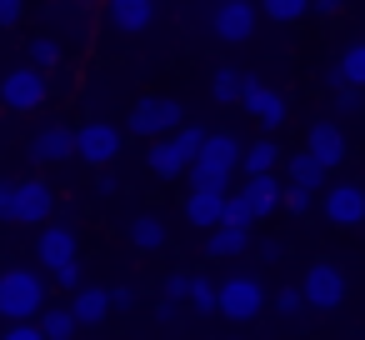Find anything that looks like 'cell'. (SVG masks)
<instances>
[{
  "mask_svg": "<svg viewBox=\"0 0 365 340\" xmlns=\"http://www.w3.org/2000/svg\"><path fill=\"white\" fill-rule=\"evenodd\" d=\"M46 275L31 270V265H11V270H0V315L6 320H31L41 315L46 305Z\"/></svg>",
  "mask_w": 365,
  "mask_h": 340,
  "instance_id": "obj_1",
  "label": "cell"
},
{
  "mask_svg": "<svg viewBox=\"0 0 365 340\" xmlns=\"http://www.w3.org/2000/svg\"><path fill=\"white\" fill-rule=\"evenodd\" d=\"M260 310H265V285H260L255 275H230V280L215 285V315L245 325V320H255Z\"/></svg>",
  "mask_w": 365,
  "mask_h": 340,
  "instance_id": "obj_2",
  "label": "cell"
},
{
  "mask_svg": "<svg viewBox=\"0 0 365 340\" xmlns=\"http://www.w3.org/2000/svg\"><path fill=\"white\" fill-rule=\"evenodd\" d=\"M51 210H56V190H51L41 175H31V180H16V185H11V205H6V215H11V220L41 225Z\"/></svg>",
  "mask_w": 365,
  "mask_h": 340,
  "instance_id": "obj_3",
  "label": "cell"
},
{
  "mask_svg": "<svg viewBox=\"0 0 365 340\" xmlns=\"http://www.w3.org/2000/svg\"><path fill=\"white\" fill-rule=\"evenodd\" d=\"M46 91H51V81H46L41 66H21V71H11L6 81H0V101H6L11 110H41Z\"/></svg>",
  "mask_w": 365,
  "mask_h": 340,
  "instance_id": "obj_4",
  "label": "cell"
},
{
  "mask_svg": "<svg viewBox=\"0 0 365 340\" xmlns=\"http://www.w3.org/2000/svg\"><path fill=\"white\" fill-rule=\"evenodd\" d=\"M300 295H305V305H310V310H335V305L345 300V275H340V265H330V260H315V265L305 270V285H300Z\"/></svg>",
  "mask_w": 365,
  "mask_h": 340,
  "instance_id": "obj_5",
  "label": "cell"
},
{
  "mask_svg": "<svg viewBox=\"0 0 365 340\" xmlns=\"http://www.w3.org/2000/svg\"><path fill=\"white\" fill-rule=\"evenodd\" d=\"M180 120H185V110H180L175 101H160V96H145V101L130 110V130H135V135H145V140L170 135Z\"/></svg>",
  "mask_w": 365,
  "mask_h": 340,
  "instance_id": "obj_6",
  "label": "cell"
},
{
  "mask_svg": "<svg viewBox=\"0 0 365 340\" xmlns=\"http://www.w3.org/2000/svg\"><path fill=\"white\" fill-rule=\"evenodd\" d=\"M76 155H81L86 165H110V160L120 155V125H110V120L81 125V130H76Z\"/></svg>",
  "mask_w": 365,
  "mask_h": 340,
  "instance_id": "obj_7",
  "label": "cell"
},
{
  "mask_svg": "<svg viewBox=\"0 0 365 340\" xmlns=\"http://www.w3.org/2000/svg\"><path fill=\"white\" fill-rule=\"evenodd\" d=\"M210 31L225 41V46H240L255 36V6L250 0H215V11H210Z\"/></svg>",
  "mask_w": 365,
  "mask_h": 340,
  "instance_id": "obj_8",
  "label": "cell"
},
{
  "mask_svg": "<svg viewBox=\"0 0 365 340\" xmlns=\"http://www.w3.org/2000/svg\"><path fill=\"white\" fill-rule=\"evenodd\" d=\"M320 210H325L330 225H360V220H365V185H355V180H335V185H325Z\"/></svg>",
  "mask_w": 365,
  "mask_h": 340,
  "instance_id": "obj_9",
  "label": "cell"
},
{
  "mask_svg": "<svg viewBox=\"0 0 365 340\" xmlns=\"http://www.w3.org/2000/svg\"><path fill=\"white\" fill-rule=\"evenodd\" d=\"M240 101H245V110L255 115V125H265V130L285 125V115H290L285 96H280L275 86H260L255 76H245V91H240Z\"/></svg>",
  "mask_w": 365,
  "mask_h": 340,
  "instance_id": "obj_10",
  "label": "cell"
},
{
  "mask_svg": "<svg viewBox=\"0 0 365 340\" xmlns=\"http://www.w3.org/2000/svg\"><path fill=\"white\" fill-rule=\"evenodd\" d=\"M240 155H245V145L235 140V135H225V130H205V145H200V165H210V170H225V175H235L240 170Z\"/></svg>",
  "mask_w": 365,
  "mask_h": 340,
  "instance_id": "obj_11",
  "label": "cell"
},
{
  "mask_svg": "<svg viewBox=\"0 0 365 340\" xmlns=\"http://www.w3.org/2000/svg\"><path fill=\"white\" fill-rule=\"evenodd\" d=\"M145 165H150V175H155V180H175V175H185L190 155L175 145V135H155V140H150V150H145Z\"/></svg>",
  "mask_w": 365,
  "mask_h": 340,
  "instance_id": "obj_12",
  "label": "cell"
},
{
  "mask_svg": "<svg viewBox=\"0 0 365 340\" xmlns=\"http://www.w3.org/2000/svg\"><path fill=\"white\" fill-rule=\"evenodd\" d=\"M106 21L120 31V36H135L155 21V0H106Z\"/></svg>",
  "mask_w": 365,
  "mask_h": 340,
  "instance_id": "obj_13",
  "label": "cell"
},
{
  "mask_svg": "<svg viewBox=\"0 0 365 340\" xmlns=\"http://www.w3.org/2000/svg\"><path fill=\"white\" fill-rule=\"evenodd\" d=\"M240 200H245L250 220H260V215L280 210V180H275L270 170H265V175H245V185H240Z\"/></svg>",
  "mask_w": 365,
  "mask_h": 340,
  "instance_id": "obj_14",
  "label": "cell"
},
{
  "mask_svg": "<svg viewBox=\"0 0 365 340\" xmlns=\"http://www.w3.org/2000/svg\"><path fill=\"white\" fill-rule=\"evenodd\" d=\"M31 155H36L41 165H51V160H71V155H76V130H71V125H46V130L31 140Z\"/></svg>",
  "mask_w": 365,
  "mask_h": 340,
  "instance_id": "obj_15",
  "label": "cell"
},
{
  "mask_svg": "<svg viewBox=\"0 0 365 340\" xmlns=\"http://www.w3.org/2000/svg\"><path fill=\"white\" fill-rule=\"evenodd\" d=\"M305 150H315L330 170L350 155V140L340 135V125H330V120H320V125H310V140H305Z\"/></svg>",
  "mask_w": 365,
  "mask_h": 340,
  "instance_id": "obj_16",
  "label": "cell"
},
{
  "mask_svg": "<svg viewBox=\"0 0 365 340\" xmlns=\"http://www.w3.org/2000/svg\"><path fill=\"white\" fill-rule=\"evenodd\" d=\"M220 215H225V190H190L185 195V220L190 225L210 230V225H220Z\"/></svg>",
  "mask_w": 365,
  "mask_h": 340,
  "instance_id": "obj_17",
  "label": "cell"
},
{
  "mask_svg": "<svg viewBox=\"0 0 365 340\" xmlns=\"http://www.w3.org/2000/svg\"><path fill=\"white\" fill-rule=\"evenodd\" d=\"M66 260H76V230H71V225L41 230V270H56V265H66Z\"/></svg>",
  "mask_w": 365,
  "mask_h": 340,
  "instance_id": "obj_18",
  "label": "cell"
},
{
  "mask_svg": "<svg viewBox=\"0 0 365 340\" xmlns=\"http://www.w3.org/2000/svg\"><path fill=\"white\" fill-rule=\"evenodd\" d=\"M285 170H290V185H305V190H320V185L330 180V165H325L315 150H295V155L285 160Z\"/></svg>",
  "mask_w": 365,
  "mask_h": 340,
  "instance_id": "obj_19",
  "label": "cell"
},
{
  "mask_svg": "<svg viewBox=\"0 0 365 340\" xmlns=\"http://www.w3.org/2000/svg\"><path fill=\"white\" fill-rule=\"evenodd\" d=\"M215 260H230V255H240V250H250V225H235V220H220V225H210V245H205Z\"/></svg>",
  "mask_w": 365,
  "mask_h": 340,
  "instance_id": "obj_20",
  "label": "cell"
},
{
  "mask_svg": "<svg viewBox=\"0 0 365 340\" xmlns=\"http://www.w3.org/2000/svg\"><path fill=\"white\" fill-rule=\"evenodd\" d=\"M71 315H76V325H101L110 315V290H76Z\"/></svg>",
  "mask_w": 365,
  "mask_h": 340,
  "instance_id": "obj_21",
  "label": "cell"
},
{
  "mask_svg": "<svg viewBox=\"0 0 365 340\" xmlns=\"http://www.w3.org/2000/svg\"><path fill=\"white\" fill-rule=\"evenodd\" d=\"M130 245H140V250H165V245H170L165 220H155V215H135V220H130Z\"/></svg>",
  "mask_w": 365,
  "mask_h": 340,
  "instance_id": "obj_22",
  "label": "cell"
},
{
  "mask_svg": "<svg viewBox=\"0 0 365 340\" xmlns=\"http://www.w3.org/2000/svg\"><path fill=\"white\" fill-rule=\"evenodd\" d=\"M280 165V145L275 140H255V145H245V155H240V170L245 175H265V170H275Z\"/></svg>",
  "mask_w": 365,
  "mask_h": 340,
  "instance_id": "obj_23",
  "label": "cell"
},
{
  "mask_svg": "<svg viewBox=\"0 0 365 340\" xmlns=\"http://www.w3.org/2000/svg\"><path fill=\"white\" fill-rule=\"evenodd\" d=\"M240 91H245V76H240L235 66H220V71H215V81H210V96H215L220 105H235V101H240Z\"/></svg>",
  "mask_w": 365,
  "mask_h": 340,
  "instance_id": "obj_24",
  "label": "cell"
},
{
  "mask_svg": "<svg viewBox=\"0 0 365 340\" xmlns=\"http://www.w3.org/2000/svg\"><path fill=\"white\" fill-rule=\"evenodd\" d=\"M335 71H340V81H345V86H365V41L345 46V56L335 61Z\"/></svg>",
  "mask_w": 365,
  "mask_h": 340,
  "instance_id": "obj_25",
  "label": "cell"
},
{
  "mask_svg": "<svg viewBox=\"0 0 365 340\" xmlns=\"http://www.w3.org/2000/svg\"><path fill=\"white\" fill-rule=\"evenodd\" d=\"M185 175H190V190H225V195H230V175H225V170H210V165L190 160Z\"/></svg>",
  "mask_w": 365,
  "mask_h": 340,
  "instance_id": "obj_26",
  "label": "cell"
},
{
  "mask_svg": "<svg viewBox=\"0 0 365 340\" xmlns=\"http://www.w3.org/2000/svg\"><path fill=\"white\" fill-rule=\"evenodd\" d=\"M260 11H265L275 26H295V21L310 11V0H260Z\"/></svg>",
  "mask_w": 365,
  "mask_h": 340,
  "instance_id": "obj_27",
  "label": "cell"
},
{
  "mask_svg": "<svg viewBox=\"0 0 365 340\" xmlns=\"http://www.w3.org/2000/svg\"><path fill=\"white\" fill-rule=\"evenodd\" d=\"M41 330H46V340H71V335H76L71 305H66V310H41Z\"/></svg>",
  "mask_w": 365,
  "mask_h": 340,
  "instance_id": "obj_28",
  "label": "cell"
},
{
  "mask_svg": "<svg viewBox=\"0 0 365 340\" xmlns=\"http://www.w3.org/2000/svg\"><path fill=\"white\" fill-rule=\"evenodd\" d=\"M190 310H200V315H210L215 310V280H205V275H190Z\"/></svg>",
  "mask_w": 365,
  "mask_h": 340,
  "instance_id": "obj_29",
  "label": "cell"
},
{
  "mask_svg": "<svg viewBox=\"0 0 365 340\" xmlns=\"http://www.w3.org/2000/svg\"><path fill=\"white\" fill-rule=\"evenodd\" d=\"M31 66H41V71L51 76V71L61 66V46H56V41H46V36H36V41H31Z\"/></svg>",
  "mask_w": 365,
  "mask_h": 340,
  "instance_id": "obj_30",
  "label": "cell"
},
{
  "mask_svg": "<svg viewBox=\"0 0 365 340\" xmlns=\"http://www.w3.org/2000/svg\"><path fill=\"white\" fill-rule=\"evenodd\" d=\"M170 135H175V145H180L190 160H195V155H200V145H205V130H200V125H185V120H180Z\"/></svg>",
  "mask_w": 365,
  "mask_h": 340,
  "instance_id": "obj_31",
  "label": "cell"
},
{
  "mask_svg": "<svg viewBox=\"0 0 365 340\" xmlns=\"http://www.w3.org/2000/svg\"><path fill=\"white\" fill-rule=\"evenodd\" d=\"M310 195H315V190H305V185H290V190H280V205H285L290 215H305V210H310Z\"/></svg>",
  "mask_w": 365,
  "mask_h": 340,
  "instance_id": "obj_32",
  "label": "cell"
},
{
  "mask_svg": "<svg viewBox=\"0 0 365 340\" xmlns=\"http://www.w3.org/2000/svg\"><path fill=\"white\" fill-rule=\"evenodd\" d=\"M335 105H340L345 115H355V110L365 105V91H360V86H340V91H335Z\"/></svg>",
  "mask_w": 365,
  "mask_h": 340,
  "instance_id": "obj_33",
  "label": "cell"
},
{
  "mask_svg": "<svg viewBox=\"0 0 365 340\" xmlns=\"http://www.w3.org/2000/svg\"><path fill=\"white\" fill-rule=\"evenodd\" d=\"M51 275H56V285H66V290H81V260H66V265H56Z\"/></svg>",
  "mask_w": 365,
  "mask_h": 340,
  "instance_id": "obj_34",
  "label": "cell"
},
{
  "mask_svg": "<svg viewBox=\"0 0 365 340\" xmlns=\"http://www.w3.org/2000/svg\"><path fill=\"white\" fill-rule=\"evenodd\" d=\"M0 340H46V330L41 325H26V320H16L6 335H0Z\"/></svg>",
  "mask_w": 365,
  "mask_h": 340,
  "instance_id": "obj_35",
  "label": "cell"
},
{
  "mask_svg": "<svg viewBox=\"0 0 365 340\" xmlns=\"http://www.w3.org/2000/svg\"><path fill=\"white\" fill-rule=\"evenodd\" d=\"M220 220H235V225H250V210H245V200L240 195H225V215Z\"/></svg>",
  "mask_w": 365,
  "mask_h": 340,
  "instance_id": "obj_36",
  "label": "cell"
},
{
  "mask_svg": "<svg viewBox=\"0 0 365 340\" xmlns=\"http://www.w3.org/2000/svg\"><path fill=\"white\" fill-rule=\"evenodd\" d=\"M275 305H280V315H300V310H305V295H300V290H280Z\"/></svg>",
  "mask_w": 365,
  "mask_h": 340,
  "instance_id": "obj_37",
  "label": "cell"
},
{
  "mask_svg": "<svg viewBox=\"0 0 365 340\" xmlns=\"http://www.w3.org/2000/svg\"><path fill=\"white\" fill-rule=\"evenodd\" d=\"M26 16V0H0V26H16Z\"/></svg>",
  "mask_w": 365,
  "mask_h": 340,
  "instance_id": "obj_38",
  "label": "cell"
},
{
  "mask_svg": "<svg viewBox=\"0 0 365 340\" xmlns=\"http://www.w3.org/2000/svg\"><path fill=\"white\" fill-rule=\"evenodd\" d=\"M165 295H170V300H185V295H190V275H185V270L170 275V280H165Z\"/></svg>",
  "mask_w": 365,
  "mask_h": 340,
  "instance_id": "obj_39",
  "label": "cell"
},
{
  "mask_svg": "<svg viewBox=\"0 0 365 340\" xmlns=\"http://www.w3.org/2000/svg\"><path fill=\"white\" fill-rule=\"evenodd\" d=\"M255 255H260L265 265H275V260L285 255V245H280V240H260V245H255Z\"/></svg>",
  "mask_w": 365,
  "mask_h": 340,
  "instance_id": "obj_40",
  "label": "cell"
},
{
  "mask_svg": "<svg viewBox=\"0 0 365 340\" xmlns=\"http://www.w3.org/2000/svg\"><path fill=\"white\" fill-rule=\"evenodd\" d=\"M130 305H135V290L130 285H115L110 290V310H130Z\"/></svg>",
  "mask_w": 365,
  "mask_h": 340,
  "instance_id": "obj_41",
  "label": "cell"
},
{
  "mask_svg": "<svg viewBox=\"0 0 365 340\" xmlns=\"http://www.w3.org/2000/svg\"><path fill=\"white\" fill-rule=\"evenodd\" d=\"M155 315H160V325H175V320H180V300H170V295H165V300L155 305Z\"/></svg>",
  "mask_w": 365,
  "mask_h": 340,
  "instance_id": "obj_42",
  "label": "cell"
},
{
  "mask_svg": "<svg viewBox=\"0 0 365 340\" xmlns=\"http://www.w3.org/2000/svg\"><path fill=\"white\" fill-rule=\"evenodd\" d=\"M310 6H315V11H320V16H335V11H340V6H345V0H310Z\"/></svg>",
  "mask_w": 365,
  "mask_h": 340,
  "instance_id": "obj_43",
  "label": "cell"
},
{
  "mask_svg": "<svg viewBox=\"0 0 365 340\" xmlns=\"http://www.w3.org/2000/svg\"><path fill=\"white\" fill-rule=\"evenodd\" d=\"M96 190H101V195H115L120 185H115V175H101V180H96Z\"/></svg>",
  "mask_w": 365,
  "mask_h": 340,
  "instance_id": "obj_44",
  "label": "cell"
},
{
  "mask_svg": "<svg viewBox=\"0 0 365 340\" xmlns=\"http://www.w3.org/2000/svg\"><path fill=\"white\" fill-rule=\"evenodd\" d=\"M6 205H11V185L0 180V215H6Z\"/></svg>",
  "mask_w": 365,
  "mask_h": 340,
  "instance_id": "obj_45",
  "label": "cell"
},
{
  "mask_svg": "<svg viewBox=\"0 0 365 340\" xmlns=\"http://www.w3.org/2000/svg\"><path fill=\"white\" fill-rule=\"evenodd\" d=\"M81 6H91V0H81Z\"/></svg>",
  "mask_w": 365,
  "mask_h": 340,
  "instance_id": "obj_46",
  "label": "cell"
}]
</instances>
